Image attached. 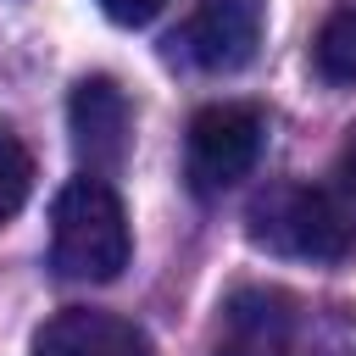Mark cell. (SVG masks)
I'll use <instances>...</instances> for the list:
<instances>
[{
  "mask_svg": "<svg viewBox=\"0 0 356 356\" xmlns=\"http://www.w3.org/2000/svg\"><path fill=\"white\" fill-rule=\"evenodd\" d=\"M250 245L300 261H345L356 250V150L317 184H273L245 211Z\"/></svg>",
  "mask_w": 356,
  "mask_h": 356,
  "instance_id": "cell-1",
  "label": "cell"
},
{
  "mask_svg": "<svg viewBox=\"0 0 356 356\" xmlns=\"http://www.w3.org/2000/svg\"><path fill=\"white\" fill-rule=\"evenodd\" d=\"M134 256L128 211L95 172L72 178L50 206V267L72 284H111Z\"/></svg>",
  "mask_w": 356,
  "mask_h": 356,
  "instance_id": "cell-2",
  "label": "cell"
},
{
  "mask_svg": "<svg viewBox=\"0 0 356 356\" xmlns=\"http://www.w3.org/2000/svg\"><path fill=\"white\" fill-rule=\"evenodd\" d=\"M261 139H267V122L256 106H206L195 111L189 122V139H184V167H189V189L195 195H222L234 189L239 178H250L256 156H261Z\"/></svg>",
  "mask_w": 356,
  "mask_h": 356,
  "instance_id": "cell-3",
  "label": "cell"
},
{
  "mask_svg": "<svg viewBox=\"0 0 356 356\" xmlns=\"http://www.w3.org/2000/svg\"><path fill=\"white\" fill-rule=\"evenodd\" d=\"M67 128H72L78 161L95 178H111L128 161V145H134V106H128L122 83L106 78V72L78 78V89L67 100Z\"/></svg>",
  "mask_w": 356,
  "mask_h": 356,
  "instance_id": "cell-4",
  "label": "cell"
},
{
  "mask_svg": "<svg viewBox=\"0 0 356 356\" xmlns=\"http://www.w3.org/2000/svg\"><path fill=\"white\" fill-rule=\"evenodd\" d=\"M261 28H267V0H195L172 44H184V56L200 72H239L256 61Z\"/></svg>",
  "mask_w": 356,
  "mask_h": 356,
  "instance_id": "cell-5",
  "label": "cell"
},
{
  "mask_svg": "<svg viewBox=\"0 0 356 356\" xmlns=\"http://www.w3.org/2000/svg\"><path fill=\"white\" fill-rule=\"evenodd\" d=\"M33 356H156V345L117 312L100 306H67L39 323Z\"/></svg>",
  "mask_w": 356,
  "mask_h": 356,
  "instance_id": "cell-6",
  "label": "cell"
},
{
  "mask_svg": "<svg viewBox=\"0 0 356 356\" xmlns=\"http://www.w3.org/2000/svg\"><path fill=\"white\" fill-rule=\"evenodd\" d=\"M217 356H295V300L284 289H239L222 306Z\"/></svg>",
  "mask_w": 356,
  "mask_h": 356,
  "instance_id": "cell-7",
  "label": "cell"
},
{
  "mask_svg": "<svg viewBox=\"0 0 356 356\" xmlns=\"http://www.w3.org/2000/svg\"><path fill=\"white\" fill-rule=\"evenodd\" d=\"M312 61L328 83H356V6L328 11V22L317 28V44H312Z\"/></svg>",
  "mask_w": 356,
  "mask_h": 356,
  "instance_id": "cell-8",
  "label": "cell"
},
{
  "mask_svg": "<svg viewBox=\"0 0 356 356\" xmlns=\"http://www.w3.org/2000/svg\"><path fill=\"white\" fill-rule=\"evenodd\" d=\"M33 195V156L28 145L0 122V222H11Z\"/></svg>",
  "mask_w": 356,
  "mask_h": 356,
  "instance_id": "cell-9",
  "label": "cell"
},
{
  "mask_svg": "<svg viewBox=\"0 0 356 356\" xmlns=\"http://www.w3.org/2000/svg\"><path fill=\"white\" fill-rule=\"evenodd\" d=\"M95 6H100V11H106L117 28H139V22H150V17H156L167 0H95Z\"/></svg>",
  "mask_w": 356,
  "mask_h": 356,
  "instance_id": "cell-10",
  "label": "cell"
}]
</instances>
